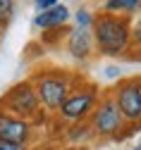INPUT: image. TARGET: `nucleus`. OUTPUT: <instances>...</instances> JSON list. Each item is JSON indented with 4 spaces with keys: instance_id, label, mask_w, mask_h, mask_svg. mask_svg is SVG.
<instances>
[{
    "instance_id": "nucleus-12",
    "label": "nucleus",
    "mask_w": 141,
    "mask_h": 150,
    "mask_svg": "<svg viewBox=\"0 0 141 150\" xmlns=\"http://www.w3.org/2000/svg\"><path fill=\"white\" fill-rule=\"evenodd\" d=\"M14 10H17V3H14V0H0V22H3V24H10V19L14 17Z\"/></svg>"
},
{
    "instance_id": "nucleus-15",
    "label": "nucleus",
    "mask_w": 141,
    "mask_h": 150,
    "mask_svg": "<svg viewBox=\"0 0 141 150\" xmlns=\"http://www.w3.org/2000/svg\"><path fill=\"white\" fill-rule=\"evenodd\" d=\"M105 76H108V79H110V76H112V79H115V76H120V69H117V67H112V69H105Z\"/></svg>"
},
{
    "instance_id": "nucleus-18",
    "label": "nucleus",
    "mask_w": 141,
    "mask_h": 150,
    "mask_svg": "<svg viewBox=\"0 0 141 150\" xmlns=\"http://www.w3.org/2000/svg\"><path fill=\"white\" fill-rule=\"evenodd\" d=\"M136 33H141V31H136Z\"/></svg>"
},
{
    "instance_id": "nucleus-16",
    "label": "nucleus",
    "mask_w": 141,
    "mask_h": 150,
    "mask_svg": "<svg viewBox=\"0 0 141 150\" xmlns=\"http://www.w3.org/2000/svg\"><path fill=\"white\" fill-rule=\"evenodd\" d=\"M3 26H5V24H3V22H0V31H3Z\"/></svg>"
},
{
    "instance_id": "nucleus-6",
    "label": "nucleus",
    "mask_w": 141,
    "mask_h": 150,
    "mask_svg": "<svg viewBox=\"0 0 141 150\" xmlns=\"http://www.w3.org/2000/svg\"><path fill=\"white\" fill-rule=\"evenodd\" d=\"M98 105V93L96 91H74L67 96V100L60 107V115L67 122H79Z\"/></svg>"
},
{
    "instance_id": "nucleus-14",
    "label": "nucleus",
    "mask_w": 141,
    "mask_h": 150,
    "mask_svg": "<svg viewBox=\"0 0 141 150\" xmlns=\"http://www.w3.org/2000/svg\"><path fill=\"white\" fill-rule=\"evenodd\" d=\"M34 5H36V10L46 12V10H50V7L57 5V0H34Z\"/></svg>"
},
{
    "instance_id": "nucleus-10",
    "label": "nucleus",
    "mask_w": 141,
    "mask_h": 150,
    "mask_svg": "<svg viewBox=\"0 0 141 150\" xmlns=\"http://www.w3.org/2000/svg\"><path fill=\"white\" fill-rule=\"evenodd\" d=\"M141 7V0H105L103 10L108 14H117V12H125V14H132Z\"/></svg>"
},
{
    "instance_id": "nucleus-7",
    "label": "nucleus",
    "mask_w": 141,
    "mask_h": 150,
    "mask_svg": "<svg viewBox=\"0 0 141 150\" xmlns=\"http://www.w3.org/2000/svg\"><path fill=\"white\" fill-rule=\"evenodd\" d=\"M26 138H29V122L12 117L7 112H0V141L26 143Z\"/></svg>"
},
{
    "instance_id": "nucleus-8",
    "label": "nucleus",
    "mask_w": 141,
    "mask_h": 150,
    "mask_svg": "<svg viewBox=\"0 0 141 150\" xmlns=\"http://www.w3.org/2000/svg\"><path fill=\"white\" fill-rule=\"evenodd\" d=\"M91 45H93L91 29H79V26H74V29L69 31L67 48H69V55H72L74 60H84V57H89Z\"/></svg>"
},
{
    "instance_id": "nucleus-9",
    "label": "nucleus",
    "mask_w": 141,
    "mask_h": 150,
    "mask_svg": "<svg viewBox=\"0 0 141 150\" xmlns=\"http://www.w3.org/2000/svg\"><path fill=\"white\" fill-rule=\"evenodd\" d=\"M67 19H69V10L65 5H55L34 17V29H55V26H62Z\"/></svg>"
},
{
    "instance_id": "nucleus-13",
    "label": "nucleus",
    "mask_w": 141,
    "mask_h": 150,
    "mask_svg": "<svg viewBox=\"0 0 141 150\" xmlns=\"http://www.w3.org/2000/svg\"><path fill=\"white\" fill-rule=\"evenodd\" d=\"M0 150H26V143H10V141H0Z\"/></svg>"
},
{
    "instance_id": "nucleus-4",
    "label": "nucleus",
    "mask_w": 141,
    "mask_h": 150,
    "mask_svg": "<svg viewBox=\"0 0 141 150\" xmlns=\"http://www.w3.org/2000/svg\"><path fill=\"white\" fill-rule=\"evenodd\" d=\"M120 115L122 119L136 122L141 119V81L132 79V81H122L115 88V96H112Z\"/></svg>"
},
{
    "instance_id": "nucleus-5",
    "label": "nucleus",
    "mask_w": 141,
    "mask_h": 150,
    "mask_svg": "<svg viewBox=\"0 0 141 150\" xmlns=\"http://www.w3.org/2000/svg\"><path fill=\"white\" fill-rule=\"evenodd\" d=\"M122 115L115 105L112 98H103L98 105H96V112H93V131L98 136H112L120 131L122 126Z\"/></svg>"
},
{
    "instance_id": "nucleus-2",
    "label": "nucleus",
    "mask_w": 141,
    "mask_h": 150,
    "mask_svg": "<svg viewBox=\"0 0 141 150\" xmlns=\"http://www.w3.org/2000/svg\"><path fill=\"white\" fill-rule=\"evenodd\" d=\"M38 107H41V103H38L36 88L31 83H17L3 96V112H7L12 117H19V119L34 117L38 112Z\"/></svg>"
},
{
    "instance_id": "nucleus-1",
    "label": "nucleus",
    "mask_w": 141,
    "mask_h": 150,
    "mask_svg": "<svg viewBox=\"0 0 141 150\" xmlns=\"http://www.w3.org/2000/svg\"><path fill=\"white\" fill-rule=\"evenodd\" d=\"M93 36H96V48L110 55V57H117L122 55L129 45V22L127 17H117V14H98L93 22Z\"/></svg>"
},
{
    "instance_id": "nucleus-3",
    "label": "nucleus",
    "mask_w": 141,
    "mask_h": 150,
    "mask_svg": "<svg viewBox=\"0 0 141 150\" xmlns=\"http://www.w3.org/2000/svg\"><path fill=\"white\" fill-rule=\"evenodd\" d=\"M36 96L46 110L55 112L62 107V103L69 96V79L62 74H46V76H38L36 81Z\"/></svg>"
},
{
    "instance_id": "nucleus-17",
    "label": "nucleus",
    "mask_w": 141,
    "mask_h": 150,
    "mask_svg": "<svg viewBox=\"0 0 141 150\" xmlns=\"http://www.w3.org/2000/svg\"><path fill=\"white\" fill-rule=\"evenodd\" d=\"M136 150H141V143H139V145H136Z\"/></svg>"
},
{
    "instance_id": "nucleus-11",
    "label": "nucleus",
    "mask_w": 141,
    "mask_h": 150,
    "mask_svg": "<svg viewBox=\"0 0 141 150\" xmlns=\"http://www.w3.org/2000/svg\"><path fill=\"white\" fill-rule=\"evenodd\" d=\"M93 22H96V17H93L89 10H77V12H74V24H77L79 29H91Z\"/></svg>"
}]
</instances>
